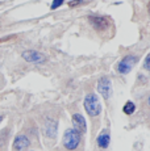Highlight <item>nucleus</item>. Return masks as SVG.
<instances>
[{"instance_id": "nucleus-1", "label": "nucleus", "mask_w": 150, "mask_h": 151, "mask_svg": "<svg viewBox=\"0 0 150 151\" xmlns=\"http://www.w3.org/2000/svg\"><path fill=\"white\" fill-rule=\"evenodd\" d=\"M83 105H84L87 114L91 116V117H96V116H99L102 113V105H100L99 99H97V96L95 93H88L84 97Z\"/></svg>"}, {"instance_id": "nucleus-2", "label": "nucleus", "mask_w": 150, "mask_h": 151, "mask_svg": "<svg viewBox=\"0 0 150 151\" xmlns=\"http://www.w3.org/2000/svg\"><path fill=\"white\" fill-rule=\"evenodd\" d=\"M80 143V134L74 129H67L63 135V146L67 150H75Z\"/></svg>"}, {"instance_id": "nucleus-3", "label": "nucleus", "mask_w": 150, "mask_h": 151, "mask_svg": "<svg viewBox=\"0 0 150 151\" xmlns=\"http://www.w3.org/2000/svg\"><path fill=\"white\" fill-rule=\"evenodd\" d=\"M136 63H137V57H134V55H126V57H124L123 59L117 63L116 70L119 74L125 75L133 68V66Z\"/></svg>"}, {"instance_id": "nucleus-4", "label": "nucleus", "mask_w": 150, "mask_h": 151, "mask_svg": "<svg viewBox=\"0 0 150 151\" xmlns=\"http://www.w3.org/2000/svg\"><path fill=\"white\" fill-rule=\"evenodd\" d=\"M88 22L95 30L104 32L108 30L109 28V19L108 17H102V16H88Z\"/></svg>"}, {"instance_id": "nucleus-5", "label": "nucleus", "mask_w": 150, "mask_h": 151, "mask_svg": "<svg viewBox=\"0 0 150 151\" xmlns=\"http://www.w3.org/2000/svg\"><path fill=\"white\" fill-rule=\"evenodd\" d=\"M97 92L102 95L105 100H109L112 96V83L107 76H103L97 82Z\"/></svg>"}, {"instance_id": "nucleus-6", "label": "nucleus", "mask_w": 150, "mask_h": 151, "mask_svg": "<svg viewBox=\"0 0 150 151\" xmlns=\"http://www.w3.org/2000/svg\"><path fill=\"white\" fill-rule=\"evenodd\" d=\"M21 57L24 58V60H27V62L29 63H44L46 62V57L42 53H40V51L37 50H27L24 51V53L21 54Z\"/></svg>"}, {"instance_id": "nucleus-7", "label": "nucleus", "mask_w": 150, "mask_h": 151, "mask_svg": "<svg viewBox=\"0 0 150 151\" xmlns=\"http://www.w3.org/2000/svg\"><path fill=\"white\" fill-rule=\"evenodd\" d=\"M73 125H74V130H76L79 134H84L87 132V124H86V120L82 114L79 113H75L73 114Z\"/></svg>"}, {"instance_id": "nucleus-8", "label": "nucleus", "mask_w": 150, "mask_h": 151, "mask_svg": "<svg viewBox=\"0 0 150 151\" xmlns=\"http://www.w3.org/2000/svg\"><path fill=\"white\" fill-rule=\"evenodd\" d=\"M30 146V141L25 135H17L13 141V151H24Z\"/></svg>"}, {"instance_id": "nucleus-9", "label": "nucleus", "mask_w": 150, "mask_h": 151, "mask_svg": "<svg viewBox=\"0 0 150 151\" xmlns=\"http://www.w3.org/2000/svg\"><path fill=\"white\" fill-rule=\"evenodd\" d=\"M109 142H111L109 132L108 130H104V132L97 137V145H99V147H102V149H107V147L109 146Z\"/></svg>"}, {"instance_id": "nucleus-10", "label": "nucleus", "mask_w": 150, "mask_h": 151, "mask_svg": "<svg viewBox=\"0 0 150 151\" xmlns=\"http://www.w3.org/2000/svg\"><path fill=\"white\" fill-rule=\"evenodd\" d=\"M44 133L48 135V137L53 138L57 133V124L54 122V121H48L44 126Z\"/></svg>"}, {"instance_id": "nucleus-11", "label": "nucleus", "mask_w": 150, "mask_h": 151, "mask_svg": "<svg viewBox=\"0 0 150 151\" xmlns=\"http://www.w3.org/2000/svg\"><path fill=\"white\" fill-rule=\"evenodd\" d=\"M134 110H136L134 103H132V101H126L125 105H124V108H123V112L125 113V114L131 116V114H133L134 113Z\"/></svg>"}, {"instance_id": "nucleus-12", "label": "nucleus", "mask_w": 150, "mask_h": 151, "mask_svg": "<svg viewBox=\"0 0 150 151\" xmlns=\"http://www.w3.org/2000/svg\"><path fill=\"white\" fill-rule=\"evenodd\" d=\"M63 3H65V0H53V3H51V5H50V9H57Z\"/></svg>"}, {"instance_id": "nucleus-13", "label": "nucleus", "mask_w": 150, "mask_h": 151, "mask_svg": "<svg viewBox=\"0 0 150 151\" xmlns=\"http://www.w3.org/2000/svg\"><path fill=\"white\" fill-rule=\"evenodd\" d=\"M83 3H86V0H71V1H69V7L74 8V7H78V5L83 4Z\"/></svg>"}, {"instance_id": "nucleus-14", "label": "nucleus", "mask_w": 150, "mask_h": 151, "mask_svg": "<svg viewBox=\"0 0 150 151\" xmlns=\"http://www.w3.org/2000/svg\"><path fill=\"white\" fill-rule=\"evenodd\" d=\"M12 38H16V36H8V37H4V38H0V42H7Z\"/></svg>"}, {"instance_id": "nucleus-15", "label": "nucleus", "mask_w": 150, "mask_h": 151, "mask_svg": "<svg viewBox=\"0 0 150 151\" xmlns=\"http://www.w3.org/2000/svg\"><path fill=\"white\" fill-rule=\"evenodd\" d=\"M149 59H150V57L148 55V57L145 58V63H144V68L145 70H149Z\"/></svg>"}, {"instance_id": "nucleus-16", "label": "nucleus", "mask_w": 150, "mask_h": 151, "mask_svg": "<svg viewBox=\"0 0 150 151\" xmlns=\"http://www.w3.org/2000/svg\"><path fill=\"white\" fill-rule=\"evenodd\" d=\"M3 118H4V117H3V116H0V122H1V121H3Z\"/></svg>"}]
</instances>
